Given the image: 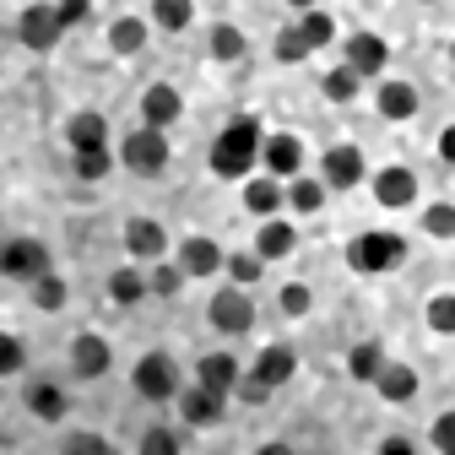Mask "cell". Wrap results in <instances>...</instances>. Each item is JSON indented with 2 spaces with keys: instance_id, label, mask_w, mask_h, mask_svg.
<instances>
[{
  "instance_id": "cell-25",
  "label": "cell",
  "mask_w": 455,
  "mask_h": 455,
  "mask_svg": "<svg viewBox=\"0 0 455 455\" xmlns=\"http://www.w3.org/2000/svg\"><path fill=\"white\" fill-rule=\"evenodd\" d=\"M152 17H157V28H168V33H180V28H190L196 6H190V0H152Z\"/></svg>"
},
{
  "instance_id": "cell-16",
  "label": "cell",
  "mask_w": 455,
  "mask_h": 455,
  "mask_svg": "<svg viewBox=\"0 0 455 455\" xmlns=\"http://www.w3.org/2000/svg\"><path fill=\"white\" fill-rule=\"evenodd\" d=\"M379 114L385 120H412L418 114V87L412 82H385L379 87Z\"/></svg>"
},
{
  "instance_id": "cell-37",
  "label": "cell",
  "mask_w": 455,
  "mask_h": 455,
  "mask_svg": "<svg viewBox=\"0 0 455 455\" xmlns=\"http://www.w3.org/2000/svg\"><path fill=\"white\" fill-rule=\"evenodd\" d=\"M185 276H190L185 266H157V271H152V293H163V299H174Z\"/></svg>"
},
{
  "instance_id": "cell-32",
  "label": "cell",
  "mask_w": 455,
  "mask_h": 455,
  "mask_svg": "<svg viewBox=\"0 0 455 455\" xmlns=\"http://www.w3.org/2000/svg\"><path fill=\"white\" fill-rule=\"evenodd\" d=\"M304 54H315L309 38H304V28H282V33H276V60L293 66V60H304Z\"/></svg>"
},
{
  "instance_id": "cell-10",
  "label": "cell",
  "mask_w": 455,
  "mask_h": 455,
  "mask_svg": "<svg viewBox=\"0 0 455 455\" xmlns=\"http://www.w3.org/2000/svg\"><path fill=\"white\" fill-rule=\"evenodd\" d=\"M385 60H390L385 38H374V33H353V38H347V66H353L358 76H379Z\"/></svg>"
},
{
  "instance_id": "cell-19",
  "label": "cell",
  "mask_w": 455,
  "mask_h": 455,
  "mask_svg": "<svg viewBox=\"0 0 455 455\" xmlns=\"http://www.w3.org/2000/svg\"><path fill=\"white\" fill-rule=\"evenodd\" d=\"M180 266H185L190 276H212V271L222 266V250H217L212 239H185V250H180Z\"/></svg>"
},
{
  "instance_id": "cell-7",
  "label": "cell",
  "mask_w": 455,
  "mask_h": 455,
  "mask_svg": "<svg viewBox=\"0 0 455 455\" xmlns=\"http://www.w3.org/2000/svg\"><path fill=\"white\" fill-rule=\"evenodd\" d=\"M260 163H266V174H276V180H293L299 168H304V147H299V136H266V147H260Z\"/></svg>"
},
{
  "instance_id": "cell-35",
  "label": "cell",
  "mask_w": 455,
  "mask_h": 455,
  "mask_svg": "<svg viewBox=\"0 0 455 455\" xmlns=\"http://www.w3.org/2000/svg\"><path fill=\"white\" fill-rule=\"evenodd\" d=\"M428 325H434L439 336H455V293H439V299L428 304Z\"/></svg>"
},
{
  "instance_id": "cell-1",
  "label": "cell",
  "mask_w": 455,
  "mask_h": 455,
  "mask_svg": "<svg viewBox=\"0 0 455 455\" xmlns=\"http://www.w3.org/2000/svg\"><path fill=\"white\" fill-rule=\"evenodd\" d=\"M260 147H266V136H260V120L239 114V120L228 125L222 136H217V147H212V174H217V180H244L250 168L260 163Z\"/></svg>"
},
{
  "instance_id": "cell-29",
  "label": "cell",
  "mask_w": 455,
  "mask_h": 455,
  "mask_svg": "<svg viewBox=\"0 0 455 455\" xmlns=\"http://www.w3.org/2000/svg\"><path fill=\"white\" fill-rule=\"evenodd\" d=\"M347 369H353V379H379V369H385V353L374 347V341H363V347H353Z\"/></svg>"
},
{
  "instance_id": "cell-41",
  "label": "cell",
  "mask_w": 455,
  "mask_h": 455,
  "mask_svg": "<svg viewBox=\"0 0 455 455\" xmlns=\"http://www.w3.org/2000/svg\"><path fill=\"white\" fill-rule=\"evenodd\" d=\"M434 450H444V455H455V412H444V418L434 423Z\"/></svg>"
},
{
  "instance_id": "cell-44",
  "label": "cell",
  "mask_w": 455,
  "mask_h": 455,
  "mask_svg": "<svg viewBox=\"0 0 455 455\" xmlns=\"http://www.w3.org/2000/svg\"><path fill=\"white\" fill-rule=\"evenodd\" d=\"M276 385H266L260 374H250V379H239V395H244V402H266V395H271Z\"/></svg>"
},
{
  "instance_id": "cell-18",
  "label": "cell",
  "mask_w": 455,
  "mask_h": 455,
  "mask_svg": "<svg viewBox=\"0 0 455 455\" xmlns=\"http://www.w3.org/2000/svg\"><path fill=\"white\" fill-rule=\"evenodd\" d=\"M71 363H76V374H103L108 369V341L103 336H76V347H71Z\"/></svg>"
},
{
  "instance_id": "cell-6",
  "label": "cell",
  "mask_w": 455,
  "mask_h": 455,
  "mask_svg": "<svg viewBox=\"0 0 455 455\" xmlns=\"http://www.w3.org/2000/svg\"><path fill=\"white\" fill-rule=\"evenodd\" d=\"M212 325H217V331H228V336H239V331H250V325H255V304H250L239 288H222V293L212 299Z\"/></svg>"
},
{
  "instance_id": "cell-46",
  "label": "cell",
  "mask_w": 455,
  "mask_h": 455,
  "mask_svg": "<svg viewBox=\"0 0 455 455\" xmlns=\"http://www.w3.org/2000/svg\"><path fill=\"white\" fill-rule=\"evenodd\" d=\"M439 157H444V163H455V125L439 136Z\"/></svg>"
},
{
  "instance_id": "cell-31",
  "label": "cell",
  "mask_w": 455,
  "mask_h": 455,
  "mask_svg": "<svg viewBox=\"0 0 455 455\" xmlns=\"http://www.w3.org/2000/svg\"><path fill=\"white\" fill-rule=\"evenodd\" d=\"M299 28H304V38H309V49H325V44L336 38V22H331L325 12H315V6L304 12V22H299Z\"/></svg>"
},
{
  "instance_id": "cell-15",
  "label": "cell",
  "mask_w": 455,
  "mask_h": 455,
  "mask_svg": "<svg viewBox=\"0 0 455 455\" xmlns=\"http://www.w3.org/2000/svg\"><path fill=\"white\" fill-rule=\"evenodd\" d=\"M180 407H185V418H190L196 428H206V423H217V418H222V395H217V390H206V385L196 379V390H185V395H180Z\"/></svg>"
},
{
  "instance_id": "cell-28",
  "label": "cell",
  "mask_w": 455,
  "mask_h": 455,
  "mask_svg": "<svg viewBox=\"0 0 455 455\" xmlns=\"http://www.w3.org/2000/svg\"><path fill=\"white\" fill-rule=\"evenodd\" d=\"M28 407H33V412H38L44 423H54V418L66 412V395L54 390V385H33V390H28Z\"/></svg>"
},
{
  "instance_id": "cell-38",
  "label": "cell",
  "mask_w": 455,
  "mask_h": 455,
  "mask_svg": "<svg viewBox=\"0 0 455 455\" xmlns=\"http://www.w3.org/2000/svg\"><path fill=\"white\" fill-rule=\"evenodd\" d=\"M33 299H38L44 309H60V304H66V282L44 271V276H38V288H33Z\"/></svg>"
},
{
  "instance_id": "cell-9",
  "label": "cell",
  "mask_w": 455,
  "mask_h": 455,
  "mask_svg": "<svg viewBox=\"0 0 455 455\" xmlns=\"http://www.w3.org/2000/svg\"><path fill=\"white\" fill-rule=\"evenodd\" d=\"M363 180V152L358 147H331L325 152V185L331 190H353Z\"/></svg>"
},
{
  "instance_id": "cell-45",
  "label": "cell",
  "mask_w": 455,
  "mask_h": 455,
  "mask_svg": "<svg viewBox=\"0 0 455 455\" xmlns=\"http://www.w3.org/2000/svg\"><path fill=\"white\" fill-rule=\"evenodd\" d=\"M141 450H147V455H168V450H180V439L157 428V434H147V444H141Z\"/></svg>"
},
{
  "instance_id": "cell-24",
  "label": "cell",
  "mask_w": 455,
  "mask_h": 455,
  "mask_svg": "<svg viewBox=\"0 0 455 455\" xmlns=\"http://www.w3.org/2000/svg\"><path fill=\"white\" fill-rule=\"evenodd\" d=\"M108 44L120 49V54H136V49L147 44V22H141V17H120V22L108 28Z\"/></svg>"
},
{
  "instance_id": "cell-5",
  "label": "cell",
  "mask_w": 455,
  "mask_h": 455,
  "mask_svg": "<svg viewBox=\"0 0 455 455\" xmlns=\"http://www.w3.org/2000/svg\"><path fill=\"white\" fill-rule=\"evenodd\" d=\"M60 33H66L60 6H28L22 12V44L28 49H54V44H60Z\"/></svg>"
},
{
  "instance_id": "cell-27",
  "label": "cell",
  "mask_w": 455,
  "mask_h": 455,
  "mask_svg": "<svg viewBox=\"0 0 455 455\" xmlns=\"http://www.w3.org/2000/svg\"><path fill=\"white\" fill-rule=\"evenodd\" d=\"M358 82H363V76H358L353 66H336V71L325 76V98H331V103H353V98H358Z\"/></svg>"
},
{
  "instance_id": "cell-13",
  "label": "cell",
  "mask_w": 455,
  "mask_h": 455,
  "mask_svg": "<svg viewBox=\"0 0 455 455\" xmlns=\"http://www.w3.org/2000/svg\"><path fill=\"white\" fill-rule=\"evenodd\" d=\"M163 244H168V239H163V228H157L152 217H131V222H125V250H131L136 260H157Z\"/></svg>"
},
{
  "instance_id": "cell-23",
  "label": "cell",
  "mask_w": 455,
  "mask_h": 455,
  "mask_svg": "<svg viewBox=\"0 0 455 455\" xmlns=\"http://www.w3.org/2000/svg\"><path fill=\"white\" fill-rule=\"evenodd\" d=\"M66 136H71V147L82 152V147H103L108 125H103V114H76V120L66 125Z\"/></svg>"
},
{
  "instance_id": "cell-30",
  "label": "cell",
  "mask_w": 455,
  "mask_h": 455,
  "mask_svg": "<svg viewBox=\"0 0 455 455\" xmlns=\"http://www.w3.org/2000/svg\"><path fill=\"white\" fill-rule=\"evenodd\" d=\"M141 293H147V282H141V276H136L131 266H125V271H114V276H108V299H114V304H136Z\"/></svg>"
},
{
  "instance_id": "cell-17",
  "label": "cell",
  "mask_w": 455,
  "mask_h": 455,
  "mask_svg": "<svg viewBox=\"0 0 455 455\" xmlns=\"http://www.w3.org/2000/svg\"><path fill=\"white\" fill-rule=\"evenodd\" d=\"M374 385H379L385 402H412V395H418V374H412L407 363H385Z\"/></svg>"
},
{
  "instance_id": "cell-33",
  "label": "cell",
  "mask_w": 455,
  "mask_h": 455,
  "mask_svg": "<svg viewBox=\"0 0 455 455\" xmlns=\"http://www.w3.org/2000/svg\"><path fill=\"white\" fill-rule=\"evenodd\" d=\"M212 54H217V60H239V54H244V33L222 22V28L212 33Z\"/></svg>"
},
{
  "instance_id": "cell-20",
  "label": "cell",
  "mask_w": 455,
  "mask_h": 455,
  "mask_svg": "<svg viewBox=\"0 0 455 455\" xmlns=\"http://www.w3.org/2000/svg\"><path fill=\"white\" fill-rule=\"evenodd\" d=\"M244 206H250L255 217H271V212L282 206V180H276V174H266V180H250V185H244Z\"/></svg>"
},
{
  "instance_id": "cell-14",
  "label": "cell",
  "mask_w": 455,
  "mask_h": 455,
  "mask_svg": "<svg viewBox=\"0 0 455 455\" xmlns=\"http://www.w3.org/2000/svg\"><path fill=\"white\" fill-rule=\"evenodd\" d=\"M196 379L206 385V390H217V395H228V390H239V363L228 358V353H212V358H201V369H196Z\"/></svg>"
},
{
  "instance_id": "cell-36",
  "label": "cell",
  "mask_w": 455,
  "mask_h": 455,
  "mask_svg": "<svg viewBox=\"0 0 455 455\" xmlns=\"http://www.w3.org/2000/svg\"><path fill=\"white\" fill-rule=\"evenodd\" d=\"M423 228H428L434 239H450V234H455V206H444V201L428 206V212H423Z\"/></svg>"
},
{
  "instance_id": "cell-21",
  "label": "cell",
  "mask_w": 455,
  "mask_h": 455,
  "mask_svg": "<svg viewBox=\"0 0 455 455\" xmlns=\"http://www.w3.org/2000/svg\"><path fill=\"white\" fill-rule=\"evenodd\" d=\"M293 244H299V234H293L288 222H276V217H271V222L260 228V239H255V250H260L266 260H282V255H288Z\"/></svg>"
},
{
  "instance_id": "cell-48",
  "label": "cell",
  "mask_w": 455,
  "mask_h": 455,
  "mask_svg": "<svg viewBox=\"0 0 455 455\" xmlns=\"http://www.w3.org/2000/svg\"><path fill=\"white\" fill-rule=\"evenodd\" d=\"M450 60H455V49H450Z\"/></svg>"
},
{
  "instance_id": "cell-40",
  "label": "cell",
  "mask_w": 455,
  "mask_h": 455,
  "mask_svg": "<svg viewBox=\"0 0 455 455\" xmlns=\"http://www.w3.org/2000/svg\"><path fill=\"white\" fill-rule=\"evenodd\" d=\"M282 309H288V315L309 309V288H304V282H288V288H282Z\"/></svg>"
},
{
  "instance_id": "cell-22",
  "label": "cell",
  "mask_w": 455,
  "mask_h": 455,
  "mask_svg": "<svg viewBox=\"0 0 455 455\" xmlns=\"http://www.w3.org/2000/svg\"><path fill=\"white\" fill-rule=\"evenodd\" d=\"M299 369V358H293V347H266L260 358H255V374L266 379V385H282V379H288Z\"/></svg>"
},
{
  "instance_id": "cell-12",
  "label": "cell",
  "mask_w": 455,
  "mask_h": 455,
  "mask_svg": "<svg viewBox=\"0 0 455 455\" xmlns=\"http://www.w3.org/2000/svg\"><path fill=\"white\" fill-rule=\"evenodd\" d=\"M180 92L174 87H168V82H157V87H147V98H141V120L147 125H157V131H168V125H174L180 120Z\"/></svg>"
},
{
  "instance_id": "cell-39",
  "label": "cell",
  "mask_w": 455,
  "mask_h": 455,
  "mask_svg": "<svg viewBox=\"0 0 455 455\" xmlns=\"http://www.w3.org/2000/svg\"><path fill=\"white\" fill-rule=\"evenodd\" d=\"M260 266H266V255H260V250H255V255H234V260H228L234 282H255V276H260Z\"/></svg>"
},
{
  "instance_id": "cell-11",
  "label": "cell",
  "mask_w": 455,
  "mask_h": 455,
  "mask_svg": "<svg viewBox=\"0 0 455 455\" xmlns=\"http://www.w3.org/2000/svg\"><path fill=\"white\" fill-rule=\"evenodd\" d=\"M412 196H418L412 168H379L374 174V201L379 206H412Z\"/></svg>"
},
{
  "instance_id": "cell-26",
  "label": "cell",
  "mask_w": 455,
  "mask_h": 455,
  "mask_svg": "<svg viewBox=\"0 0 455 455\" xmlns=\"http://www.w3.org/2000/svg\"><path fill=\"white\" fill-rule=\"evenodd\" d=\"M320 201H325V185L293 174V185H288V206H293V212H320Z\"/></svg>"
},
{
  "instance_id": "cell-2",
  "label": "cell",
  "mask_w": 455,
  "mask_h": 455,
  "mask_svg": "<svg viewBox=\"0 0 455 455\" xmlns=\"http://www.w3.org/2000/svg\"><path fill=\"white\" fill-rule=\"evenodd\" d=\"M402 260H407V239H395V234H358L347 244V266L353 271H390Z\"/></svg>"
},
{
  "instance_id": "cell-47",
  "label": "cell",
  "mask_w": 455,
  "mask_h": 455,
  "mask_svg": "<svg viewBox=\"0 0 455 455\" xmlns=\"http://www.w3.org/2000/svg\"><path fill=\"white\" fill-rule=\"evenodd\" d=\"M293 6H299V12H309V6H315V0H293Z\"/></svg>"
},
{
  "instance_id": "cell-34",
  "label": "cell",
  "mask_w": 455,
  "mask_h": 455,
  "mask_svg": "<svg viewBox=\"0 0 455 455\" xmlns=\"http://www.w3.org/2000/svg\"><path fill=\"white\" fill-rule=\"evenodd\" d=\"M76 174L82 180H103L108 174V147H82L76 152Z\"/></svg>"
},
{
  "instance_id": "cell-8",
  "label": "cell",
  "mask_w": 455,
  "mask_h": 455,
  "mask_svg": "<svg viewBox=\"0 0 455 455\" xmlns=\"http://www.w3.org/2000/svg\"><path fill=\"white\" fill-rule=\"evenodd\" d=\"M0 266H6V276H44L49 271V250L38 244V239H12L6 244V255H0Z\"/></svg>"
},
{
  "instance_id": "cell-42",
  "label": "cell",
  "mask_w": 455,
  "mask_h": 455,
  "mask_svg": "<svg viewBox=\"0 0 455 455\" xmlns=\"http://www.w3.org/2000/svg\"><path fill=\"white\" fill-rule=\"evenodd\" d=\"M17 369H22V341L6 336V341H0V374H17Z\"/></svg>"
},
{
  "instance_id": "cell-43",
  "label": "cell",
  "mask_w": 455,
  "mask_h": 455,
  "mask_svg": "<svg viewBox=\"0 0 455 455\" xmlns=\"http://www.w3.org/2000/svg\"><path fill=\"white\" fill-rule=\"evenodd\" d=\"M60 17H66V28L87 22V17H92V0H60Z\"/></svg>"
},
{
  "instance_id": "cell-4",
  "label": "cell",
  "mask_w": 455,
  "mask_h": 455,
  "mask_svg": "<svg viewBox=\"0 0 455 455\" xmlns=\"http://www.w3.org/2000/svg\"><path fill=\"white\" fill-rule=\"evenodd\" d=\"M136 390L147 395V402H168V395L180 390V369H174V358H168V353H147V358L136 363Z\"/></svg>"
},
{
  "instance_id": "cell-3",
  "label": "cell",
  "mask_w": 455,
  "mask_h": 455,
  "mask_svg": "<svg viewBox=\"0 0 455 455\" xmlns=\"http://www.w3.org/2000/svg\"><path fill=\"white\" fill-rule=\"evenodd\" d=\"M120 157H125L131 174H163V168H168V141H163L157 125H147V131H131L125 136Z\"/></svg>"
}]
</instances>
